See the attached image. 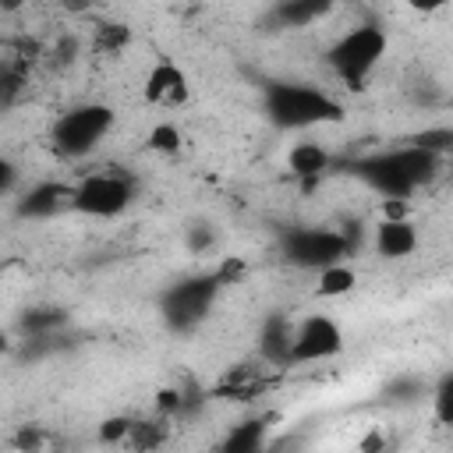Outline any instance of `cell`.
Listing matches in <instances>:
<instances>
[{
    "label": "cell",
    "instance_id": "obj_6",
    "mask_svg": "<svg viewBox=\"0 0 453 453\" xmlns=\"http://www.w3.org/2000/svg\"><path fill=\"white\" fill-rule=\"evenodd\" d=\"M110 127H113V110L106 103H78L57 117L50 142L64 159H81L99 149Z\"/></svg>",
    "mask_w": 453,
    "mask_h": 453
},
{
    "label": "cell",
    "instance_id": "obj_28",
    "mask_svg": "<svg viewBox=\"0 0 453 453\" xmlns=\"http://www.w3.org/2000/svg\"><path fill=\"white\" fill-rule=\"evenodd\" d=\"M39 453H60V449H39Z\"/></svg>",
    "mask_w": 453,
    "mask_h": 453
},
{
    "label": "cell",
    "instance_id": "obj_26",
    "mask_svg": "<svg viewBox=\"0 0 453 453\" xmlns=\"http://www.w3.org/2000/svg\"><path fill=\"white\" fill-rule=\"evenodd\" d=\"M127 432H131V418H110V421H103V428H99L103 442H124Z\"/></svg>",
    "mask_w": 453,
    "mask_h": 453
},
{
    "label": "cell",
    "instance_id": "obj_17",
    "mask_svg": "<svg viewBox=\"0 0 453 453\" xmlns=\"http://www.w3.org/2000/svg\"><path fill=\"white\" fill-rule=\"evenodd\" d=\"M354 287H357V273H354L347 262H340V265H329V269L319 273L315 294H319V297H343V294H350Z\"/></svg>",
    "mask_w": 453,
    "mask_h": 453
},
{
    "label": "cell",
    "instance_id": "obj_18",
    "mask_svg": "<svg viewBox=\"0 0 453 453\" xmlns=\"http://www.w3.org/2000/svg\"><path fill=\"white\" fill-rule=\"evenodd\" d=\"M258 386H262V368H255V365H237V368H230V372L219 379V389L234 393V396H248V393H255Z\"/></svg>",
    "mask_w": 453,
    "mask_h": 453
},
{
    "label": "cell",
    "instance_id": "obj_23",
    "mask_svg": "<svg viewBox=\"0 0 453 453\" xmlns=\"http://www.w3.org/2000/svg\"><path fill=\"white\" fill-rule=\"evenodd\" d=\"M127 39H131V28L127 25H99L96 28V50H103V53H117V50H124L127 46Z\"/></svg>",
    "mask_w": 453,
    "mask_h": 453
},
{
    "label": "cell",
    "instance_id": "obj_11",
    "mask_svg": "<svg viewBox=\"0 0 453 453\" xmlns=\"http://www.w3.org/2000/svg\"><path fill=\"white\" fill-rule=\"evenodd\" d=\"M290 343H294V322L287 315H269L258 329V361L269 368L290 365Z\"/></svg>",
    "mask_w": 453,
    "mask_h": 453
},
{
    "label": "cell",
    "instance_id": "obj_5",
    "mask_svg": "<svg viewBox=\"0 0 453 453\" xmlns=\"http://www.w3.org/2000/svg\"><path fill=\"white\" fill-rule=\"evenodd\" d=\"M283 248V258L297 269H329V265H340L354 255L357 248V234L350 226H340V230H329V226H290L280 241Z\"/></svg>",
    "mask_w": 453,
    "mask_h": 453
},
{
    "label": "cell",
    "instance_id": "obj_9",
    "mask_svg": "<svg viewBox=\"0 0 453 453\" xmlns=\"http://www.w3.org/2000/svg\"><path fill=\"white\" fill-rule=\"evenodd\" d=\"M142 92H145V99L152 103V106H159V110H177V106H184L188 99H191V81H188V74H184V67L180 64H173V60H156L152 67H149V74H145V81H142Z\"/></svg>",
    "mask_w": 453,
    "mask_h": 453
},
{
    "label": "cell",
    "instance_id": "obj_24",
    "mask_svg": "<svg viewBox=\"0 0 453 453\" xmlns=\"http://www.w3.org/2000/svg\"><path fill=\"white\" fill-rule=\"evenodd\" d=\"M21 71L18 67H11V64H0V110L4 106H11L14 99H18V92H21Z\"/></svg>",
    "mask_w": 453,
    "mask_h": 453
},
{
    "label": "cell",
    "instance_id": "obj_3",
    "mask_svg": "<svg viewBox=\"0 0 453 453\" xmlns=\"http://www.w3.org/2000/svg\"><path fill=\"white\" fill-rule=\"evenodd\" d=\"M389 50V35L382 25L375 21H365V25H354L350 32H343L329 50H326V60H329V71L350 88H365V81L372 78V71L382 64Z\"/></svg>",
    "mask_w": 453,
    "mask_h": 453
},
{
    "label": "cell",
    "instance_id": "obj_12",
    "mask_svg": "<svg viewBox=\"0 0 453 453\" xmlns=\"http://www.w3.org/2000/svg\"><path fill=\"white\" fill-rule=\"evenodd\" d=\"M372 244L382 258H407L418 248V230L411 219H379Z\"/></svg>",
    "mask_w": 453,
    "mask_h": 453
},
{
    "label": "cell",
    "instance_id": "obj_1",
    "mask_svg": "<svg viewBox=\"0 0 453 453\" xmlns=\"http://www.w3.org/2000/svg\"><path fill=\"white\" fill-rule=\"evenodd\" d=\"M442 159L418 149V145H400V149H389V152H375V156H365L357 163H350V170L379 195L393 198V202H407L414 191H421L425 184L435 180Z\"/></svg>",
    "mask_w": 453,
    "mask_h": 453
},
{
    "label": "cell",
    "instance_id": "obj_19",
    "mask_svg": "<svg viewBox=\"0 0 453 453\" xmlns=\"http://www.w3.org/2000/svg\"><path fill=\"white\" fill-rule=\"evenodd\" d=\"M163 435H166L163 421H131V432H127L124 442H131L138 453H149V449H156L163 442Z\"/></svg>",
    "mask_w": 453,
    "mask_h": 453
},
{
    "label": "cell",
    "instance_id": "obj_4",
    "mask_svg": "<svg viewBox=\"0 0 453 453\" xmlns=\"http://www.w3.org/2000/svg\"><path fill=\"white\" fill-rule=\"evenodd\" d=\"M226 280H230V273H226V265H223V269L195 273V276H184V280L170 283V287L163 290V297H159L163 322H166L173 333H191V329H198V326L209 319V311H212V304H216V297H219V290H223Z\"/></svg>",
    "mask_w": 453,
    "mask_h": 453
},
{
    "label": "cell",
    "instance_id": "obj_13",
    "mask_svg": "<svg viewBox=\"0 0 453 453\" xmlns=\"http://www.w3.org/2000/svg\"><path fill=\"white\" fill-rule=\"evenodd\" d=\"M219 453H269V418H248L234 425L219 446Z\"/></svg>",
    "mask_w": 453,
    "mask_h": 453
},
{
    "label": "cell",
    "instance_id": "obj_22",
    "mask_svg": "<svg viewBox=\"0 0 453 453\" xmlns=\"http://www.w3.org/2000/svg\"><path fill=\"white\" fill-rule=\"evenodd\" d=\"M411 145H418V149H425V152H432V156L442 159V156L453 149V131H449V127H432V131L414 134Z\"/></svg>",
    "mask_w": 453,
    "mask_h": 453
},
{
    "label": "cell",
    "instance_id": "obj_25",
    "mask_svg": "<svg viewBox=\"0 0 453 453\" xmlns=\"http://www.w3.org/2000/svg\"><path fill=\"white\" fill-rule=\"evenodd\" d=\"M212 244H216V230H212L209 223H191V226H188V251L205 255Z\"/></svg>",
    "mask_w": 453,
    "mask_h": 453
},
{
    "label": "cell",
    "instance_id": "obj_8",
    "mask_svg": "<svg viewBox=\"0 0 453 453\" xmlns=\"http://www.w3.org/2000/svg\"><path fill=\"white\" fill-rule=\"evenodd\" d=\"M343 350V329L329 315H308L294 326V343H290V365H315L329 361Z\"/></svg>",
    "mask_w": 453,
    "mask_h": 453
},
{
    "label": "cell",
    "instance_id": "obj_15",
    "mask_svg": "<svg viewBox=\"0 0 453 453\" xmlns=\"http://www.w3.org/2000/svg\"><path fill=\"white\" fill-rule=\"evenodd\" d=\"M287 170L294 177H319L329 170V152L319 142H294L287 149Z\"/></svg>",
    "mask_w": 453,
    "mask_h": 453
},
{
    "label": "cell",
    "instance_id": "obj_21",
    "mask_svg": "<svg viewBox=\"0 0 453 453\" xmlns=\"http://www.w3.org/2000/svg\"><path fill=\"white\" fill-rule=\"evenodd\" d=\"M149 149L159 152V156H177V152L184 149V138H180V131L166 120V124H156V127L149 131Z\"/></svg>",
    "mask_w": 453,
    "mask_h": 453
},
{
    "label": "cell",
    "instance_id": "obj_20",
    "mask_svg": "<svg viewBox=\"0 0 453 453\" xmlns=\"http://www.w3.org/2000/svg\"><path fill=\"white\" fill-rule=\"evenodd\" d=\"M432 414L439 425H449L453 421V372H442L435 389H432Z\"/></svg>",
    "mask_w": 453,
    "mask_h": 453
},
{
    "label": "cell",
    "instance_id": "obj_16",
    "mask_svg": "<svg viewBox=\"0 0 453 453\" xmlns=\"http://www.w3.org/2000/svg\"><path fill=\"white\" fill-rule=\"evenodd\" d=\"M64 322H67V315H64L60 308H28V311L18 319V329H21L28 340H50Z\"/></svg>",
    "mask_w": 453,
    "mask_h": 453
},
{
    "label": "cell",
    "instance_id": "obj_2",
    "mask_svg": "<svg viewBox=\"0 0 453 453\" xmlns=\"http://www.w3.org/2000/svg\"><path fill=\"white\" fill-rule=\"evenodd\" d=\"M262 110L283 131H304L343 120V103L308 81H269L262 92Z\"/></svg>",
    "mask_w": 453,
    "mask_h": 453
},
{
    "label": "cell",
    "instance_id": "obj_27",
    "mask_svg": "<svg viewBox=\"0 0 453 453\" xmlns=\"http://www.w3.org/2000/svg\"><path fill=\"white\" fill-rule=\"evenodd\" d=\"M14 184H18V163L7 159V156H0V195L14 191Z\"/></svg>",
    "mask_w": 453,
    "mask_h": 453
},
{
    "label": "cell",
    "instance_id": "obj_10",
    "mask_svg": "<svg viewBox=\"0 0 453 453\" xmlns=\"http://www.w3.org/2000/svg\"><path fill=\"white\" fill-rule=\"evenodd\" d=\"M67 209H71V184H60V180H39L18 198L21 219H53Z\"/></svg>",
    "mask_w": 453,
    "mask_h": 453
},
{
    "label": "cell",
    "instance_id": "obj_7",
    "mask_svg": "<svg viewBox=\"0 0 453 453\" xmlns=\"http://www.w3.org/2000/svg\"><path fill=\"white\" fill-rule=\"evenodd\" d=\"M134 202V177L117 166L92 170L71 184V209L92 219H113Z\"/></svg>",
    "mask_w": 453,
    "mask_h": 453
},
{
    "label": "cell",
    "instance_id": "obj_14",
    "mask_svg": "<svg viewBox=\"0 0 453 453\" xmlns=\"http://www.w3.org/2000/svg\"><path fill=\"white\" fill-rule=\"evenodd\" d=\"M329 11H333V4H326V0H283L269 11V21L276 28H304L319 18H326Z\"/></svg>",
    "mask_w": 453,
    "mask_h": 453
}]
</instances>
